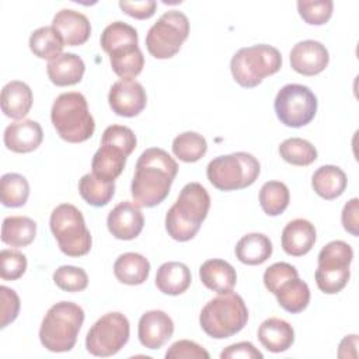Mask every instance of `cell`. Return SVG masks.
Returning <instances> with one entry per match:
<instances>
[{"label":"cell","mask_w":359,"mask_h":359,"mask_svg":"<svg viewBox=\"0 0 359 359\" xmlns=\"http://www.w3.org/2000/svg\"><path fill=\"white\" fill-rule=\"evenodd\" d=\"M177 161L163 149H146L137 158L130 185L133 202L139 208H154L170 194L177 177Z\"/></svg>","instance_id":"cell-1"},{"label":"cell","mask_w":359,"mask_h":359,"mask_svg":"<svg viewBox=\"0 0 359 359\" xmlns=\"http://www.w3.org/2000/svg\"><path fill=\"white\" fill-rule=\"evenodd\" d=\"M210 208V196L199 182H188L165 215V230L175 241L192 240Z\"/></svg>","instance_id":"cell-2"},{"label":"cell","mask_w":359,"mask_h":359,"mask_svg":"<svg viewBox=\"0 0 359 359\" xmlns=\"http://www.w3.org/2000/svg\"><path fill=\"white\" fill-rule=\"evenodd\" d=\"M84 323V310L73 302L55 303L45 314L39 341L50 352H69L77 342V335Z\"/></svg>","instance_id":"cell-3"},{"label":"cell","mask_w":359,"mask_h":359,"mask_svg":"<svg viewBox=\"0 0 359 359\" xmlns=\"http://www.w3.org/2000/svg\"><path fill=\"white\" fill-rule=\"evenodd\" d=\"M248 321V309L243 297L234 292L219 293L209 300L201 314L199 325L206 335L224 339L240 332Z\"/></svg>","instance_id":"cell-4"},{"label":"cell","mask_w":359,"mask_h":359,"mask_svg":"<svg viewBox=\"0 0 359 359\" xmlns=\"http://www.w3.org/2000/svg\"><path fill=\"white\" fill-rule=\"evenodd\" d=\"M50 121L57 135L69 143H81L88 140L95 122L88 111L86 97L77 91L63 93L53 101Z\"/></svg>","instance_id":"cell-5"},{"label":"cell","mask_w":359,"mask_h":359,"mask_svg":"<svg viewBox=\"0 0 359 359\" xmlns=\"http://www.w3.org/2000/svg\"><path fill=\"white\" fill-rule=\"evenodd\" d=\"M280 67V52L275 46L266 43L241 48L230 60L233 79L244 88L257 87L265 77L278 73Z\"/></svg>","instance_id":"cell-6"},{"label":"cell","mask_w":359,"mask_h":359,"mask_svg":"<svg viewBox=\"0 0 359 359\" xmlns=\"http://www.w3.org/2000/svg\"><path fill=\"white\" fill-rule=\"evenodd\" d=\"M259 171V161L252 154L236 151L210 160L206 167V177L219 191H237L252 185Z\"/></svg>","instance_id":"cell-7"},{"label":"cell","mask_w":359,"mask_h":359,"mask_svg":"<svg viewBox=\"0 0 359 359\" xmlns=\"http://www.w3.org/2000/svg\"><path fill=\"white\" fill-rule=\"evenodd\" d=\"M49 226L59 250L67 257H83L91 250V234L83 213L72 203L57 205L49 217Z\"/></svg>","instance_id":"cell-8"},{"label":"cell","mask_w":359,"mask_h":359,"mask_svg":"<svg viewBox=\"0 0 359 359\" xmlns=\"http://www.w3.org/2000/svg\"><path fill=\"white\" fill-rule=\"evenodd\" d=\"M352 259L353 250L348 243L334 240L325 244L318 254V266L314 273L317 287L327 294L341 292L351 278Z\"/></svg>","instance_id":"cell-9"},{"label":"cell","mask_w":359,"mask_h":359,"mask_svg":"<svg viewBox=\"0 0 359 359\" xmlns=\"http://www.w3.org/2000/svg\"><path fill=\"white\" fill-rule=\"evenodd\" d=\"M188 35V17L178 10L165 11L147 31V52L156 59H170L180 52Z\"/></svg>","instance_id":"cell-10"},{"label":"cell","mask_w":359,"mask_h":359,"mask_svg":"<svg viewBox=\"0 0 359 359\" xmlns=\"http://www.w3.org/2000/svg\"><path fill=\"white\" fill-rule=\"evenodd\" d=\"M129 334L130 325L126 316L119 311H111L100 317L88 330L86 348L94 356L108 358L126 345Z\"/></svg>","instance_id":"cell-11"},{"label":"cell","mask_w":359,"mask_h":359,"mask_svg":"<svg viewBox=\"0 0 359 359\" xmlns=\"http://www.w3.org/2000/svg\"><path fill=\"white\" fill-rule=\"evenodd\" d=\"M317 97L303 84L283 86L273 101L278 119L289 128H302L309 125L317 114Z\"/></svg>","instance_id":"cell-12"},{"label":"cell","mask_w":359,"mask_h":359,"mask_svg":"<svg viewBox=\"0 0 359 359\" xmlns=\"http://www.w3.org/2000/svg\"><path fill=\"white\" fill-rule=\"evenodd\" d=\"M108 104L112 112L119 116H137L147 104L146 90L136 80L121 79L111 86L108 93Z\"/></svg>","instance_id":"cell-13"},{"label":"cell","mask_w":359,"mask_h":359,"mask_svg":"<svg viewBox=\"0 0 359 359\" xmlns=\"http://www.w3.org/2000/svg\"><path fill=\"white\" fill-rule=\"evenodd\" d=\"M292 69L303 76H316L325 70L330 62V53L327 48L314 39H306L297 42L290 50Z\"/></svg>","instance_id":"cell-14"},{"label":"cell","mask_w":359,"mask_h":359,"mask_svg":"<svg viewBox=\"0 0 359 359\" xmlns=\"http://www.w3.org/2000/svg\"><path fill=\"white\" fill-rule=\"evenodd\" d=\"M107 226L115 238L128 241L136 238L142 233L144 217L139 206L129 201H123L108 213Z\"/></svg>","instance_id":"cell-15"},{"label":"cell","mask_w":359,"mask_h":359,"mask_svg":"<svg viewBox=\"0 0 359 359\" xmlns=\"http://www.w3.org/2000/svg\"><path fill=\"white\" fill-rule=\"evenodd\" d=\"M174 334L171 317L161 310H150L142 314L137 325L140 344L147 349L161 348Z\"/></svg>","instance_id":"cell-16"},{"label":"cell","mask_w":359,"mask_h":359,"mask_svg":"<svg viewBox=\"0 0 359 359\" xmlns=\"http://www.w3.org/2000/svg\"><path fill=\"white\" fill-rule=\"evenodd\" d=\"M52 27L59 32L65 45L80 46L86 43L91 34L88 18L76 10L62 8L52 20Z\"/></svg>","instance_id":"cell-17"},{"label":"cell","mask_w":359,"mask_h":359,"mask_svg":"<svg viewBox=\"0 0 359 359\" xmlns=\"http://www.w3.org/2000/svg\"><path fill=\"white\" fill-rule=\"evenodd\" d=\"M4 146L14 153H31L43 140L41 125L34 119H21L10 123L4 130Z\"/></svg>","instance_id":"cell-18"},{"label":"cell","mask_w":359,"mask_h":359,"mask_svg":"<svg viewBox=\"0 0 359 359\" xmlns=\"http://www.w3.org/2000/svg\"><path fill=\"white\" fill-rule=\"evenodd\" d=\"M316 227L306 219H294L282 230V248L287 255L303 257L316 244Z\"/></svg>","instance_id":"cell-19"},{"label":"cell","mask_w":359,"mask_h":359,"mask_svg":"<svg viewBox=\"0 0 359 359\" xmlns=\"http://www.w3.org/2000/svg\"><path fill=\"white\" fill-rule=\"evenodd\" d=\"M86 72V65L80 56L70 52H63L48 62L46 73L49 80L57 87L74 86L81 81Z\"/></svg>","instance_id":"cell-20"},{"label":"cell","mask_w":359,"mask_h":359,"mask_svg":"<svg viewBox=\"0 0 359 359\" xmlns=\"http://www.w3.org/2000/svg\"><path fill=\"white\" fill-rule=\"evenodd\" d=\"M128 154L115 144L101 142L91 161V172L102 181H115L125 168Z\"/></svg>","instance_id":"cell-21"},{"label":"cell","mask_w":359,"mask_h":359,"mask_svg":"<svg viewBox=\"0 0 359 359\" xmlns=\"http://www.w3.org/2000/svg\"><path fill=\"white\" fill-rule=\"evenodd\" d=\"M199 279L208 289L217 293H227L236 286L237 273L234 266L227 261L213 258L199 266Z\"/></svg>","instance_id":"cell-22"},{"label":"cell","mask_w":359,"mask_h":359,"mask_svg":"<svg viewBox=\"0 0 359 359\" xmlns=\"http://www.w3.org/2000/svg\"><path fill=\"white\" fill-rule=\"evenodd\" d=\"M258 341L269 352H285L294 342V330L287 321L278 317H271L262 321L259 325Z\"/></svg>","instance_id":"cell-23"},{"label":"cell","mask_w":359,"mask_h":359,"mask_svg":"<svg viewBox=\"0 0 359 359\" xmlns=\"http://www.w3.org/2000/svg\"><path fill=\"white\" fill-rule=\"evenodd\" d=\"M192 276L189 268L177 261H168L160 265L156 273L157 289L170 296H178L188 290L191 286Z\"/></svg>","instance_id":"cell-24"},{"label":"cell","mask_w":359,"mask_h":359,"mask_svg":"<svg viewBox=\"0 0 359 359\" xmlns=\"http://www.w3.org/2000/svg\"><path fill=\"white\" fill-rule=\"evenodd\" d=\"M1 111L11 119H22L32 107V91L20 80L7 83L1 90Z\"/></svg>","instance_id":"cell-25"},{"label":"cell","mask_w":359,"mask_h":359,"mask_svg":"<svg viewBox=\"0 0 359 359\" xmlns=\"http://www.w3.org/2000/svg\"><path fill=\"white\" fill-rule=\"evenodd\" d=\"M149 273L150 262L139 252H123L114 262V275L125 285H142L147 280Z\"/></svg>","instance_id":"cell-26"},{"label":"cell","mask_w":359,"mask_h":359,"mask_svg":"<svg viewBox=\"0 0 359 359\" xmlns=\"http://www.w3.org/2000/svg\"><path fill=\"white\" fill-rule=\"evenodd\" d=\"M346 185V174L344 172L342 168L332 164L318 167L311 177V187L314 192L327 201H332L341 196Z\"/></svg>","instance_id":"cell-27"},{"label":"cell","mask_w":359,"mask_h":359,"mask_svg":"<svg viewBox=\"0 0 359 359\" xmlns=\"http://www.w3.org/2000/svg\"><path fill=\"white\" fill-rule=\"evenodd\" d=\"M272 243L262 233H248L243 236L234 248L236 257L245 265H261L272 255Z\"/></svg>","instance_id":"cell-28"},{"label":"cell","mask_w":359,"mask_h":359,"mask_svg":"<svg viewBox=\"0 0 359 359\" xmlns=\"http://www.w3.org/2000/svg\"><path fill=\"white\" fill-rule=\"evenodd\" d=\"M279 306L287 313L297 314L303 311L310 303L309 285L299 279V276L289 278L282 282L273 292Z\"/></svg>","instance_id":"cell-29"},{"label":"cell","mask_w":359,"mask_h":359,"mask_svg":"<svg viewBox=\"0 0 359 359\" xmlns=\"http://www.w3.org/2000/svg\"><path fill=\"white\" fill-rule=\"evenodd\" d=\"M36 236V223L27 216H7L1 224V241L11 247H27Z\"/></svg>","instance_id":"cell-30"},{"label":"cell","mask_w":359,"mask_h":359,"mask_svg":"<svg viewBox=\"0 0 359 359\" xmlns=\"http://www.w3.org/2000/svg\"><path fill=\"white\" fill-rule=\"evenodd\" d=\"M137 41V31L123 21H114L107 25L100 38L101 48L108 55L129 46H136Z\"/></svg>","instance_id":"cell-31"},{"label":"cell","mask_w":359,"mask_h":359,"mask_svg":"<svg viewBox=\"0 0 359 359\" xmlns=\"http://www.w3.org/2000/svg\"><path fill=\"white\" fill-rule=\"evenodd\" d=\"M79 192L81 198L91 206L101 208L109 203L115 195V181H102L93 172L84 174L79 181Z\"/></svg>","instance_id":"cell-32"},{"label":"cell","mask_w":359,"mask_h":359,"mask_svg":"<svg viewBox=\"0 0 359 359\" xmlns=\"http://www.w3.org/2000/svg\"><path fill=\"white\" fill-rule=\"evenodd\" d=\"M29 49L39 59L52 60L63 53L65 42L59 32L50 27H41L35 29L29 36Z\"/></svg>","instance_id":"cell-33"},{"label":"cell","mask_w":359,"mask_h":359,"mask_svg":"<svg viewBox=\"0 0 359 359\" xmlns=\"http://www.w3.org/2000/svg\"><path fill=\"white\" fill-rule=\"evenodd\" d=\"M172 153L184 163H195L208 151L206 139L198 132H182L172 140Z\"/></svg>","instance_id":"cell-34"},{"label":"cell","mask_w":359,"mask_h":359,"mask_svg":"<svg viewBox=\"0 0 359 359\" xmlns=\"http://www.w3.org/2000/svg\"><path fill=\"white\" fill-rule=\"evenodd\" d=\"M0 194L6 208H21L28 201L29 184L21 174L7 172L0 180Z\"/></svg>","instance_id":"cell-35"},{"label":"cell","mask_w":359,"mask_h":359,"mask_svg":"<svg viewBox=\"0 0 359 359\" xmlns=\"http://www.w3.org/2000/svg\"><path fill=\"white\" fill-rule=\"evenodd\" d=\"M259 205L268 216H279L290 201L289 188L280 181H268L259 189Z\"/></svg>","instance_id":"cell-36"},{"label":"cell","mask_w":359,"mask_h":359,"mask_svg":"<svg viewBox=\"0 0 359 359\" xmlns=\"http://www.w3.org/2000/svg\"><path fill=\"white\" fill-rule=\"evenodd\" d=\"M280 157L293 165L306 167L317 160V149L306 139L289 137L279 144Z\"/></svg>","instance_id":"cell-37"},{"label":"cell","mask_w":359,"mask_h":359,"mask_svg":"<svg viewBox=\"0 0 359 359\" xmlns=\"http://www.w3.org/2000/svg\"><path fill=\"white\" fill-rule=\"evenodd\" d=\"M109 63L114 73L121 79L133 80L139 76L144 66V56L139 46L109 56Z\"/></svg>","instance_id":"cell-38"},{"label":"cell","mask_w":359,"mask_h":359,"mask_svg":"<svg viewBox=\"0 0 359 359\" xmlns=\"http://www.w3.org/2000/svg\"><path fill=\"white\" fill-rule=\"evenodd\" d=\"M55 285L70 293L81 292L88 285V276L83 268L73 265H62L53 272Z\"/></svg>","instance_id":"cell-39"},{"label":"cell","mask_w":359,"mask_h":359,"mask_svg":"<svg viewBox=\"0 0 359 359\" xmlns=\"http://www.w3.org/2000/svg\"><path fill=\"white\" fill-rule=\"evenodd\" d=\"M334 3L331 0H318V1H309V0H299L297 1V11L303 21L309 25H323L328 22L332 15Z\"/></svg>","instance_id":"cell-40"},{"label":"cell","mask_w":359,"mask_h":359,"mask_svg":"<svg viewBox=\"0 0 359 359\" xmlns=\"http://www.w3.org/2000/svg\"><path fill=\"white\" fill-rule=\"evenodd\" d=\"M27 271V257L17 251L4 248L0 252V276L3 280H17Z\"/></svg>","instance_id":"cell-41"},{"label":"cell","mask_w":359,"mask_h":359,"mask_svg":"<svg viewBox=\"0 0 359 359\" xmlns=\"http://www.w3.org/2000/svg\"><path fill=\"white\" fill-rule=\"evenodd\" d=\"M101 142H108L111 144L118 146L122 149L128 156L132 154V151L136 147V136L133 130L123 125H111L108 126L101 137Z\"/></svg>","instance_id":"cell-42"},{"label":"cell","mask_w":359,"mask_h":359,"mask_svg":"<svg viewBox=\"0 0 359 359\" xmlns=\"http://www.w3.org/2000/svg\"><path fill=\"white\" fill-rule=\"evenodd\" d=\"M167 359H209V352L199 344L189 339L174 342L165 352Z\"/></svg>","instance_id":"cell-43"},{"label":"cell","mask_w":359,"mask_h":359,"mask_svg":"<svg viewBox=\"0 0 359 359\" xmlns=\"http://www.w3.org/2000/svg\"><path fill=\"white\" fill-rule=\"evenodd\" d=\"M294 276H299V272L292 264L275 262L269 268L265 269V272H264V285L271 293H273L275 289L282 282H285L289 278H294Z\"/></svg>","instance_id":"cell-44"},{"label":"cell","mask_w":359,"mask_h":359,"mask_svg":"<svg viewBox=\"0 0 359 359\" xmlns=\"http://www.w3.org/2000/svg\"><path fill=\"white\" fill-rule=\"evenodd\" d=\"M0 297H1V321L0 328H6L10 323H13L20 313V297L15 290L0 286Z\"/></svg>","instance_id":"cell-45"},{"label":"cell","mask_w":359,"mask_h":359,"mask_svg":"<svg viewBox=\"0 0 359 359\" xmlns=\"http://www.w3.org/2000/svg\"><path fill=\"white\" fill-rule=\"evenodd\" d=\"M121 10L133 17L136 20H147L153 17L157 8V3L154 0H143V1H119Z\"/></svg>","instance_id":"cell-46"},{"label":"cell","mask_w":359,"mask_h":359,"mask_svg":"<svg viewBox=\"0 0 359 359\" xmlns=\"http://www.w3.org/2000/svg\"><path fill=\"white\" fill-rule=\"evenodd\" d=\"M222 359H262L264 355L251 344L247 341L243 342H237L233 345H229L227 348H224L220 353Z\"/></svg>","instance_id":"cell-47"},{"label":"cell","mask_w":359,"mask_h":359,"mask_svg":"<svg viewBox=\"0 0 359 359\" xmlns=\"http://www.w3.org/2000/svg\"><path fill=\"white\" fill-rule=\"evenodd\" d=\"M359 199L358 198H352L351 201H348L342 209L341 213V222L344 229L352 234L353 237H356L359 234Z\"/></svg>","instance_id":"cell-48"},{"label":"cell","mask_w":359,"mask_h":359,"mask_svg":"<svg viewBox=\"0 0 359 359\" xmlns=\"http://www.w3.org/2000/svg\"><path fill=\"white\" fill-rule=\"evenodd\" d=\"M356 348H358V335L352 334V335H346L341 344H339V349H338V356L339 358H346V351L351 349L355 355H356Z\"/></svg>","instance_id":"cell-49"}]
</instances>
